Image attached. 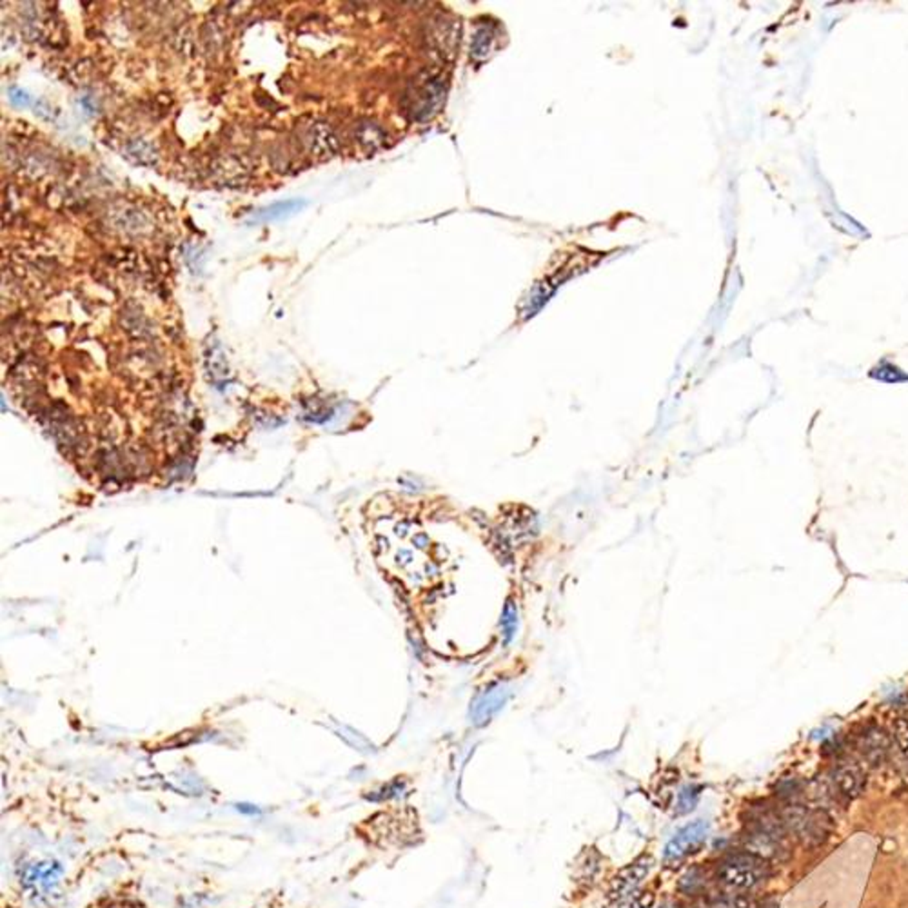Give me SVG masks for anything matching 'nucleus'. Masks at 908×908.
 I'll return each instance as SVG.
<instances>
[{"mask_svg":"<svg viewBox=\"0 0 908 908\" xmlns=\"http://www.w3.org/2000/svg\"><path fill=\"white\" fill-rule=\"evenodd\" d=\"M707 832H709V826L705 821H696L692 825H687L685 828H681L667 845L665 848V855L669 859H680L683 855H689V854H694L698 852V848L705 843L707 839Z\"/></svg>","mask_w":908,"mask_h":908,"instance_id":"1","label":"nucleus"},{"mask_svg":"<svg viewBox=\"0 0 908 908\" xmlns=\"http://www.w3.org/2000/svg\"><path fill=\"white\" fill-rule=\"evenodd\" d=\"M652 863H654L652 855L645 854V855H640L636 861H633L629 866H625L622 872H618V875L613 881V895L623 897L631 890H634L643 881V877L649 874V870L652 868Z\"/></svg>","mask_w":908,"mask_h":908,"instance_id":"2","label":"nucleus"},{"mask_svg":"<svg viewBox=\"0 0 908 908\" xmlns=\"http://www.w3.org/2000/svg\"><path fill=\"white\" fill-rule=\"evenodd\" d=\"M305 200H300V198H293V200H284V202H276V204H271L267 208H262L258 211H255L251 215V222H273V220H280V218H285V217H291L295 213H298L302 208H305Z\"/></svg>","mask_w":908,"mask_h":908,"instance_id":"3","label":"nucleus"},{"mask_svg":"<svg viewBox=\"0 0 908 908\" xmlns=\"http://www.w3.org/2000/svg\"><path fill=\"white\" fill-rule=\"evenodd\" d=\"M10 101H12V104H15V106H19V108H24V106H28V104H30V97H28V93H26V92H23V90H19V88H12V90H10Z\"/></svg>","mask_w":908,"mask_h":908,"instance_id":"4","label":"nucleus"}]
</instances>
